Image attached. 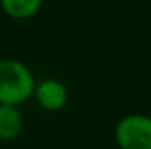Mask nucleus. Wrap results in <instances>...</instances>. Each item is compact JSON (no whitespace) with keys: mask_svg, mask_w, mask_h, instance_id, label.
I'll return each instance as SVG.
<instances>
[{"mask_svg":"<svg viewBox=\"0 0 151 149\" xmlns=\"http://www.w3.org/2000/svg\"><path fill=\"white\" fill-rule=\"evenodd\" d=\"M35 98L37 104L46 111H60L69 98V91L63 82L56 79H44L35 86Z\"/></svg>","mask_w":151,"mask_h":149,"instance_id":"7ed1b4c3","label":"nucleus"},{"mask_svg":"<svg viewBox=\"0 0 151 149\" xmlns=\"http://www.w3.org/2000/svg\"><path fill=\"white\" fill-rule=\"evenodd\" d=\"M35 91L30 69L11 58L0 60V105H19Z\"/></svg>","mask_w":151,"mask_h":149,"instance_id":"f257e3e1","label":"nucleus"},{"mask_svg":"<svg viewBox=\"0 0 151 149\" xmlns=\"http://www.w3.org/2000/svg\"><path fill=\"white\" fill-rule=\"evenodd\" d=\"M114 140L119 149H151V117L128 114L114 128Z\"/></svg>","mask_w":151,"mask_h":149,"instance_id":"f03ea898","label":"nucleus"},{"mask_svg":"<svg viewBox=\"0 0 151 149\" xmlns=\"http://www.w3.org/2000/svg\"><path fill=\"white\" fill-rule=\"evenodd\" d=\"M4 12L14 19H28L37 14L42 0H0Z\"/></svg>","mask_w":151,"mask_h":149,"instance_id":"39448f33","label":"nucleus"},{"mask_svg":"<svg viewBox=\"0 0 151 149\" xmlns=\"http://www.w3.org/2000/svg\"><path fill=\"white\" fill-rule=\"evenodd\" d=\"M23 130V116L16 105H0V140H14Z\"/></svg>","mask_w":151,"mask_h":149,"instance_id":"20e7f679","label":"nucleus"}]
</instances>
